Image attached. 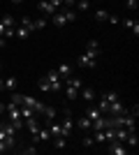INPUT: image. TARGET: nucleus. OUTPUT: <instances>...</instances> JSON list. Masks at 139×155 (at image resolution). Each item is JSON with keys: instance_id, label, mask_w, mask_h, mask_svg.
<instances>
[{"instance_id": "25", "label": "nucleus", "mask_w": 139, "mask_h": 155, "mask_svg": "<svg viewBox=\"0 0 139 155\" xmlns=\"http://www.w3.org/2000/svg\"><path fill=\"white\" fill-rule=\"evenodd\" d=\"M86 51H93V53H100V44H98V39H91L86 44Z\"/></svg>"}, {"instance_id": "36", "label": "nucleus", "mask_w": 139, "mask_h": 155, "mask_svg": "<svg viewBox=\"0 0 139 155\" xmlns=\"http://www.w3.org/2000/svg\"><path fill=\"white\" fill-rule=\"evenodd\" d=\"M0 74H2V65H0Z\"/></svg>"}, {"instance_id": "35", "label": "nucleus", "mask_w": 139, "mask_h": 155, "mask_svg": "<svg viewBox=\"0 0 139 155\" xmlns=\"http://www.w3.org/2000/svg\"><path fill=\"white\" fill-rule=\"evenodd\" d=\"M2 81H5V77H2V74H0V91H2Z\"/></svg>"}, {"instance_id": "27", "label": "nucleus", "mask_w": 139, "mask_h": 155, "mask_svg": "<svg viewBox=\"0 0 139 155\" xmlns=\"http://www.w3.org/2000/svg\"><path fill=\"white\" fill-rule=\"evenodd\" d=\"M95 19L98 21H107L109 19V12H107V9H98V12H95Z\"/></svg>"}, {"instance_id": "29", "label": "nucleus", "mask_w": 139, "mask_h": 155, "mask_svg": "<svg viewBox=\"0 0 139 155\" xmlns=\"http://www.w3.org/2000/svg\"><path fill=\"white\" fill-rule=\"evenodd\" d=\"M21 153H26V155H35V153H37V148H35V146H26V148H21Z\"/></svg>"}, {"instance_id": "1", "label": "nucleus", "mask_w": 139, "mask_h": 155, "mask_svg": "<svg viewBox=\"0 0 139 155\" xmlns=\"http://www.w3.org/2000/svg\"><path fill=\"white\" fill-rule=\"evenodd\" d=\"M5 114H7V120H9L16 130L23 127V118H21V107H19V104L7 102V104H5Z\"/></svg>"}, {"instance_id": "6", "label": "nucleus", "mask_w": 139, "mask_h": 155, "mask_svg": "<svg viewBox=\"0 0 139 155\" xmlns=\"http://www.w3.org/2000/svg\"><path fill=\"white\" fill-rule=\"evenodd\" d=\"M125 107H123V104H121V100H116V102H111L109 104V109H107V114H109V116H121V114H125Z\"/></svg>"}, {"instance_id": "31", "label": "nucleus", "mask_w": 139, "mask_h": 155, "mask_svg": "<svg viewBox=\"0 0 139 155\" xmlns=\"http://www.w3.org/2000/svg\"><path fill=\"white\" fill-rule=\"evenodd\" d=\"M125 5H127V9H137V0H127Z\"/></svg>"}, {"instance_id": "8", "label": "nucleus", "mask_w": 139, "mask_h": 155, "mask_svg": "<svg viewBox=\"0 0 139 155\" xmlns=\"http://www.w3.org/2000/svg\"><path fill=\"white\" fill-rule=\"evenodd\" d=\"M37 9H40V12H44V14H49V16H53V14L58 12V9L49 2V0H40V2H37Z\"/></svg>"}, {"instance_id": "33", "label": "nucleus", "mask_w": 139, "mask_h": 155, "mask_svg": "<svg viewBox=\"0 0 139 155\" xmlns=\"http://www.w3.org/2000/svg\"><path fill=\"white\" fill-rule=\"evenodd\" d=\"M93 143H95V141H93V137H86V139H84V146H86V148L93 146Z\"/></svg>"}, {"instance_id": "30", "label": "nucleus", "mask_w": 139, "mask_h": 155, "mask_svg": "<svg viewBox=\"0 0 139 155\" xmlns=\"http://www.w3.org/2000/svg\"><path fill=\"white\" fill-rule=\"evenodd\" d=\"M107 21H109V23H114V26H116V23H121V19L116 16V14H109V19H107Z\"/></svg>"}, {"instance_id": "2", "label": "nucleus", "mask_w": 139, "mask_h": 155, "mask_svg": "<svg viewBox=\"0 0 139 155\" xmlns=\"http://www.w3.org/2000/svg\"><path fill=\"white\" fill-rule=\"evenodd\" d=\"M60 125H63V137H70L74 130V116H72V109H63V120H60Z\"/></svg>"}, {"instance_id": "9", "label": "nucleus", "mask_w": 139, "mask_h": 155, "mask_svg": "<svg viewBox=\"0 0 139 155\" xmlns=\"http://www.w3.org/2000/svg\"><path fill=\"white\" fill-rule=\"evenodd\" d=\"M51 23H53L56 28H63V26L67 23V19H65V14H63V9H58V12L51 16Z\"/></svg>"}, {"instance_id": "17", "label": "nucleus", "mask_w": 139, "mask_h": 155, "mask_svg": "<svg viewBox=\"0 0 139 155\" xmlns=\"http://www.w3.org/2000/svg\"><path fill=\"white\" fill-rule=\"evenodd\" d=\"M14 37H21V39H26V37H30V30H28L26 26H21V23H19V26L14 28Z\"/></svg>"}, {"instance_id": "5", "label": "nucleus", "mask_w": 139, "mask_h": 155, "mask_svg": "<svg viewBox=\"0 0 139 155\" xmlns=\"http://www.w3.org/2000/svg\"><path fill=\"white\" fill-rule=\"evenodd\" d=\"M44 77H46V81L51 84V91L58 93V91H60V77H58V72H56V70H49Z\"/></svg>"}, {"instance_id": "15", "label": "nucleus", "mask_w": 139, "mask_h": 155, "mask_svg": "<svg viewBox=\"0 0 139 155\" xmlns=\"http://www.w3.org/2000/svg\"><path fill=\"white\" fill-rule=\"evenodd\" d=\"M123 26H125L127 30H132V32H134V37L139 35V23H137L134 19H123Z\"/></svg>"}, {"instance_id": "11", "label": "nucleus", "mask_w": 139, "mask_h": 155, "mask_svg": "<svg viewBox=\"0 0 139 155\" xmlns=\"http://www.w3.org/2000/svg\"><path fill=\"white\" fill-rule=\"evenodd\" d=\"M100 100H102V102L107 104V109H109V104L118 100V93H114V91H107V93H102V97H100Z\"/></svg>"}, {"instance_id": "26", "label": "nucleus", "mask_w": 139, "mask_h": 155, "mask_svg": "<svg viewBox=\"0 0 139 155\" xmlns=\"http://www.w3.org/2000/svg\"><path fill=\"white\" fill-rule=\"evenodd\" d=\"M37 86H40V91H42V93H46V91H51V84H49V81H46V77H44V79H40V81H37Z\"/></svg>"}, {"instance_id": "24", "label": "nucleus", "mask_w": 139, "mask_h": 155, "mask_svg": "<svg viewBox=\"0 0 139 155\" xmlns=\"http://www.w3.org/2000/svg\"><path fill=\"white\" fill-rule=\"evenodd\" d=\"M33 116H37V114H35L30 107H21V118H23V120H26V118H33Z\"/></svg>"}, {"instance_id": "20", "label": "nucleus", "mask_w": 139, "mask_h": 155, "mask_svg": "<svg viewBox=\"0 0 139 155\" xmlns=\"http://www.w3.org/2000/svg\"><path fill=\"white\" fill-rule=\"evenodd\" d=\"M0 23H2V26H5V28H14V26H16V23H19V21L14 19V16H9V14H5V16L0 19Z\"/></svg>"}, {"instance_id": "37", "label": "nucleus", "mask_w": 139, "mask_h": 155, "mask_svg": "<svg viewBox=\"0 0 139 155\" xmlns=\"http://www.w3.org/2000/svg\"><path fill=\"white\" fill-rule=\"evenodd\" d=\"M12 2H21V0H12Z\"/></svg>"}, {"instance_id": "18", "label": "nucleus", "mask_w": 139, "mask_h": 155, "mask_svg": "<svg viewBox=\"0 0 139 155\" xmlns=\"http://www.w3.org/2000/svg\"><path fill=\"white\" fill-rule=\"evenodd\" d=\"M84 116H88V118H91V123H93V120H98V118L102 116V111H100V109H95V107H88Z\"/></svg>"}, {"instance_id": "19", "label": "nucleus", "mask_w": 139, "mask_h": 155, "mask_svg": "<svg viewBox=\"0 0 139 155\" xmlns=\"http://www.w3.org/2000/svg\"><path fill=\"white\" fill-rule=\"evenodd\" d=\"M79 91H81V97H84L86 102H93V100H95V91H93V88H84V86H81Z\"/></svg>"}, {"instance_id": "13", "label": "nucleus", "mask_w": 139, "mask_h": 155, "mask_svg": "<svg viewBox=\"0 0 139 155\" xmlns=\"http://www.w3.org/2000/svg\"><path fill=\"white\" fill-rule=\"evenodd\" d=\"M56 72H58L60 79H67L70 74H72V65H70V63H60V67H58Z\"/></svg>"}, {"instance_id": "22", "label": "nucleus", "mask_w": 139, "mask_h": 155, "mask_svg": "<svg viewBox=\"0 0 139 155\" xmlns=\"http://www.w3.org/2000/svg\"><path fill=\"white\" fill-rule=\"evenodd\" d=\"M53 146H56V148H65V146H67V141H65V137H63V134H58V137H53Z\"/></svg>"}, {"instance_id": "14", "label": "nucleus", "mask_w": 139, "mask_h": 155, "mask_svg": "<svg viewBox=\"0 0 139 155\" xmlns=\"http://www.w3.org/2000/svg\"><path fill=\"white\" fill-rule=\"evenodd\" d=\"M74 127H79V130H91V118H88V116H79L77 120H74Z\"/></svg>"}, {"instance_id": "34", "label": "nucleus", "mask_w": 139, "mask_h": 155, "mask_svg": "<svg viewBox=\"0 0 139 155\" xmlns=\"http://www.w3.org/2000/svg\"><path fill=\"white\" fill-rule=\"evenodd\" d=\"M0 116H5V104L0 102Z\"/></svg>"}, {"instance_id": "3", "label": "nucleus", "mask_w": 139, "mask_h": 155, "mask_svg": "<svg viewBox=\"0 0 139 155\" xmlns=\"http://www.w3.org/2000/svg\"><path fill=\"white\" fill-rule=\"evenodd\" d=\"M98 65V53H93V51H84L79 56V67H86V70H93Z\"/></svg>"}, {"instance_id": "16", "label": "nucleus", "mask_w": 139, "mask_h": 155, "mask_svg": "<svg viewBox=\"0 0 139 155\" xmlns=\"http://www.w3.org/2000/svg\"><path fill=\"white\" fill-rule=\"evenodd\" d=\"M33 139L37 143H44V141H51V134H49V130H40V132H37V134H33Z\"/></svg>"}, {"instance_id": "4", "label": "nucleus", "mask_w": 139, "mask_h": 155, "mask_svg": "<svg viewBox=\"0 0 139 155\" xmlns=\"http://www.w3.org/2000/svg\"><path fill=\"white\" fill-rule=\"evenodd\" d=\"M109 153L111 155H127V148H125V143L118 141V139H114V141H109Z\"/></svg>"}, {"instance_id": "28", "label": "nucleus", "mask_w": 139, "mask_h": 155, "mask_svg": "<svg viewBox=\"0 0 139 155\" xmlns=\"http://www.w3.org/2000/svg\"><path fill=\"white\" fill-rule=\"evenodd\" d=\"M33 26H35V30H42V28L46 26V21L44 19H37V21H33Z\"/></svg>"}, {"instance_id": "32", "label": "nucleus", "mask_w": 139, "mask_h": 155, "mask_svg": "<svg viewBox=\"0 0 139 155\" xmlns=\"http://www.w3.org/2000/svg\"><path fill=\"white\" fill-rule=\"evenodd\" d=\"M49 2H51L56 9H60V7H63V0H49Z\"/></svg>"}, {"instance_id": "7", "label": "nucleus", "mask_w": 139, "mask_h": 155, "mask_svg": "<svg viewBox=\"0 0 139 155\" xmlns=\"http://www.w3.org/2000/svg\"><path fill=\"white\" fill-rule=\"evenodd\" d=\"M16 88H19V79H16V77H5V81H2V91L14 93Z\"/></svg>"}, {"instance_id": "23", "label": "nucleus", "mask_w": 139, "mask_h": 155, "mask_svg": "<svg viewBox=\"0 0 139 155\" xmlns=\"http://www.w3.org/2000/svg\"><path fill=\"white\" fill-rule=\"evenodd\" d=\"M74 7H77L79 12H88V9H91V2H88V0H79V2H74Z\"/></svg>"}, {"instance_id": "12", "label": "nucleus", "mask_w": 139, "mask_h": 155, "mask_svg": "<svg viewBox=\"0 0 139 155\" xmlns=\"http://www.w3.org/2000/svg\"><path fill=\"white\" fill-rule=\"evenodd\" d=\"M42 116L46 118V123H49V120H56V116H58V109H56V107H46V104H44V111H42Z\"/></svg>"}, {"instance_id": "21", "label": "nucleus", "mask_w": 139, "mask_h": 155, "mask_svg": "<svg viewBox=\"0 0 139 155\" xmlns=\"http://www.w3.org/2000/svg\"><path fill=\"white\" fill-rule=\"evenodd\" d=\"M65 95H67V100H77V97H79V88L65 84Z\"/></svg>"}, {"instance_id": "10", "label": "nucleus", "mask_w": 139, "mask_h": 155, "mask_svg": "<svg viewBox=\"0 0 139 155\" xmlns=\"http://www.w3.org/2000/svg\"><path fill=\"white\" fill-rule=\"evenodd\" d=\"M46 130H49L51 139H53V137H58V134H63V125L56 123V120H49V127H46Z\"/></svg>"}]
</instances>
